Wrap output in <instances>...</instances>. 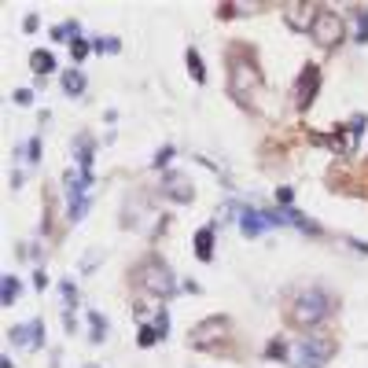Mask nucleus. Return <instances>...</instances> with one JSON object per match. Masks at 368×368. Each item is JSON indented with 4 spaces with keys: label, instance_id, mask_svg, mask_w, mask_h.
<instances>
[{
    "label": "nucleus",
    "instance_id": "f257e3e1",
    "mask_svg": "<svg viewBox=\"0 0 368 368\" xmlns=\"http://www.w3.org/2000/svg\"><path fill=\"white\" fill-rule=\"evenodd\" d=\"M328 313H332V298L324 295L320 288H313V291H306V295H298L295 306H291V320L298 324V328H313V324H320Z\"/></svg>",
    "mask_w": 368,
    "mask_h": 368
},
{
    "label": "nucleus",
    "instance_id": "f03ea898",
    "mask_svg": "<svg viewBox=\"0 0 368 368\" xmlns=\"http://www.w3.org/2000/svg\"><path fill=\"white\" fill-rule=\"evenodd\" d=\"M137 280H140V284L151 291V295H173V291H177V284H173V276H169V269L159 262V258H151V262H144L140 269H137Z\"/></svg>",
    "mask_w": 368,
    "mask_h": 368
},
{
    "label": "nucleus",
    "instance_id": "7ed1b4c3",
    "mask_svg": "<svg viewBox=\"0 0 368 368\" xmlns=\"http://www.w3.org/2000/svg\"><path fill=\"white\" fill-rule=\"evenodd\" d=\"M228 93L240 100V103H251V100H254V93H258V70L251 67L247 59H236V63H232Z\"/></svg>",
    "mask_w": 368,
    "mask_h": 368
},
{
    "label": "nucleus",
    "instance_id": "20e7f679",
    "mask_svg": "<svg viewBox=\"0 0 368 368\" xmlns=\"http://www.w3.org/2000/svg\"><path fill=\"white\" fill-rule=\"evenodd\" d=\"M310 33H313V41H317L320 48H335L339 41H342V19L335 11H320Z\"/></svg>",
    "mask_w": 368,
    "mask_h": 368
},
{
    "label": "nucleus",
    "instance_id": "39448f33",
    "mask_svg": "<svg viewBox=\"0 0 368 368\" xmlns=\"http://www.w3.org/2000/svg\"><path fill=\"white\" fill-rule=\"evenodd\" d=\"M11 339L23 346V350H37L41 339H45V324L41 320H30V324H15L11 328Z\"/></svg>",
    "mask_w": 368,
    "mask_h": 368
},
{
    "label": "nucleus",
    "instance_id": "423d86ee",
    "mask_svg": "<svg viewBox=\"0 0 368 368\" xmlns=\"http://www.w3.org/2000/svg\"><path fill=\"white\" fill-rule=\"evenodd\" d=\"M284 15H288V26L291 30H313L320 11L310 8V4H284Z\"/></svg>",
    "mask_w": 368,
    "mask_h": 368
},
{
    "label": "nucleus",
    "instance_id": "0eeeda50",
    "mask_svg": "<svg viewBox=\"0 0 368 368\" xmlns=\"http://www.w3.org/2000/svg\"><path fill=\"white\" fill-rule=\"evenodd\" d=\"M225 335V320L221 317H210V320H203L196 332H191V342L199 346V350H206V346H214V339H221Z\"/></svg>",
    "mask_w": 368,
    "mask_h": 368
},
{
    "label": "nucleus",
    "instance_id": "6e6552de",
    "mask_svg": "<svg viewBox=\"0 0 368 368\" xmlns=\"http://www.w3.org/2000/svg\"><path fill=\"white\" fill-rule=\"evenodd\" d=\"M317 85H320L317 67H306L302 78H298V89H295V107H310V100L317 96Z\"/></svg>",
    "mask_w": 368,
    "mask_h": 368
},
{
    "label": "nucleus",
    "instance_id": "1a4fd4ad",
    "mask_svg": "<svg viewBox=\"0 0 368 368\" xmlns=\"http://www.w3.org/2000/svg\"><path fill=\"white\" fill-rule=\"evenodd\" d=\"M240 228L243 236H262V228H269V218H266V210H240Z\"/></svg>",
    "mask_w": 368,
    "mask_h": 368
},
{
    "label": "nucleus",
    "instance_id": "9d476101",
    "mask_svg": "<svg viewBox=\"0 0 368 368\" xmlns=\"http://www.w3.org/2000/svg\"><path fill=\"white\" fill-rule=\"evenodd\" d=\"M166 191H169L177 203H188V199H191V184L181 177V173H166Z\"/></svg>",
    "mask_w": 368,
    "mask_h": 368
},
{
    "label": "nucleus",
    "instance_id": "9b49d317",
    "mask_svg": "<svg viewBox=\"0 0 368 368\" xmlns=\"http://www.w3.org/2000/svg\"><path fill=\"white\" fill-rule=\"evenodd\" d=\"M63 93H67V96H81L85 93V74H78V70L63 74Z\"/></svg>",
    "mask_w": 368,
    "mask_h": 368
},
{
    "label": "nucleus",
    "instance_id": "f8f14e48",
    "mask_svg": "<svg viewBox=\"0 0 368 368\" xmlns=\"http://www.w3.org/2000/svg\"><path fill=\"white\" fill-rule=\"evenodd\" d=\"M210 251H214V228H199V232H196V254L206 262Z\"/></svg>",
    "mask_w": 368,
    "mask_h": 368
},
{
    "label": "nucleus",
    "instance_id": "ddd939ff",
    "mask_svg": "<svg viewBox=\"0 0 368 368\" xmlns=\"http://www.w3.org/2000/svg\"><path fill=\"white\" fill-rule=\"evenodd\" d=\"M188 70H191V78H196L199 85L206 81V74H203V59H199V52H196V48H188Z\"/></svg>",
    "mask_w": 368,
    "mask_h": 368
},
{
    "label": "nucleus",
    "instance_id": "4468645a",
    "mask_svg": "<svg viewBox=\"0 0 368 368\" xmlns=\"http://www.w3.org/2000/svg\"><path fill=\"white\" fill-rule=\"evenodd\" d=\"M30 63H33V70H37V74H45V70H52V67H56V59H52L48 52H33V59H30Z\"/></svg>",
    "mask_w": 368,
    "mask_h": 368
},
{
    "label": "nucleus",
    "instance_id": "2eb2a0df",
    "mask_svg": "<svg viewBox=\"0 0 368 368\" xmlns=\"http://www.w3.org/2000/svg\"><path fill=\"white\" fill-rule=\"evenodd\" d=\"M0 298H4V306H11V302L19 298V280L15 276H4V295Z\"/></svg>",
    "mask_w": 368,
    "mask_h": 368
},
{
    "label": "nucleus",
    "instance_id": "dca6fc26",
    "mask_svg": "<svg viewBox=\"0 0 368 368\" xmlns=\"http://www.w3.org/2000/svg\"><path fill=\"white\" fill-rule=\"evenodd\" d=\"M89 320H93V342H103V335H107V320H103L100 313H93Z\"/></svg>",
    "mask_w": 368,
    "mask_h": 368
},
{
    "label": "nucleus",
    "instance_id": "f3484780",
    "mask_svg": "<svg viewBox=\"0 0 368 368\" xmlns=\"http://www.w3.org/2000/svg\"><path fill=\"white\" fill-rule=\"evenodd\" d=\"M122 45H118V37H100L96 41V52H107V56H115Z\"/></svg>",
    "mask_w": 368,
    "mask_h": 368
},
{
    "label": "nucleus",
    "instance_id": "a211bd4d",
    "mask_svg": "<svg viewBox=\"0 0 368 368\" xmlns=\"http://www.w3.org/2000/svg\"><path fill=\"white\" fill-rule=\"evenodd\" d=\"M354 19H357V45H368V15L357 11Z\"/></svg>",
    "mask_w": 368,
    "mask_h": 368
},
{
    "label": "nucleus",
    "instance_id": "6ab92c4d",
    "mask_svg": "<svg viewBox=\"0 0 368 368\" xmlns=\"http://www.w3.org/2000/svg\"><path fill=\"white\" fill-rule=\"evenodd\" d=\"M70 56H74V63H81L85 56H89V45H85L81 37H74V41H70Z\"/></svg>",
    "mask_w": 368,
    "mask_h": 368
},
{
    "label": "nucleus",
    "instance_id": "aec40b11",
    "mask_svg": "<svg viewBox=\"0 0 368 368\" xmlns=\"http://www.w3.org/2000/svg\"><path fill=\"white\" fill-rule=\"evenodd\" d=\"M155 339H159V332H155V328H140V339H137V342H140V346H151Z\"/></svg>",
    "mask_w": 368,
    "mask_h": 368
},
{
    "label": "nucleus",
    "instance_id": "412c9836",
    "mask_svg": "<svg viewBox=\"0 0 368 368\" xmlns=\"http://www.w3.org/2000/svg\"><path fill=\"white\" fill-rule=\"evenodd\" d=\"M276 199H280V206H291V199H295V196H291V188H280V191H276Z\"/></svg>",
    "mask_w": 368,
    "mask_h": 368
},
{
    "label": "nucleus",
    "instance_id": "4be33fe9",
    "mask_svg": "<svg viewBox=\"0 0 368 368\" xmlns=\"http://www.w3.org/2000/svg\"><path fill=\"white\" fill-rule=\"evenodd\" d=\"M169 159H173V147H162V151H159V155H155V166H166Z\"/></svg>",
    "mask_w": 368,
    "mask_h": 368
},
{
    "label": "nucleus",
    "instance_id": "5701e85b",
    "mask_svg": "<svg viewBox=\"0 0 368 368\" xmlns=\"http://www.w3.org/2000/svg\"><path fill=\"white\" fill-rule=\"evenodd\" d=\"M15 103H30V89H19V93H15Z\"/></svg>",
    "mask_w": 368,
    "mask_h": 368
},
{
    "label": "nucleus",
    "instance_id": "b1692460",
    "mask_svg": "<svg viewBox=\"0 0 368 368\" xmlns=\"http://www.w3.org/2000/svg\"><path fill=\"white\" fill-rule=\"evenodd\" d=\"M0 368H11V361H8V357H4V361H0Z\"/></svg>",
    "mask_w": 368,
    "mask_h": 368
},
{
    "label": "nucleus",
    "instance_id": "393cba45",
    "mask_svg": "<svg viewBox=\"0 0 368 368\" xmlns=\"http://www.w3.org/2000/svg\"><path fill=\"white\" fill-rule=\"evenodd\" d=\"M85 368H100V364H85Z\"/></svg>",
    "mask_w": 368,
    "mask_h": 368
}]
</instances>
